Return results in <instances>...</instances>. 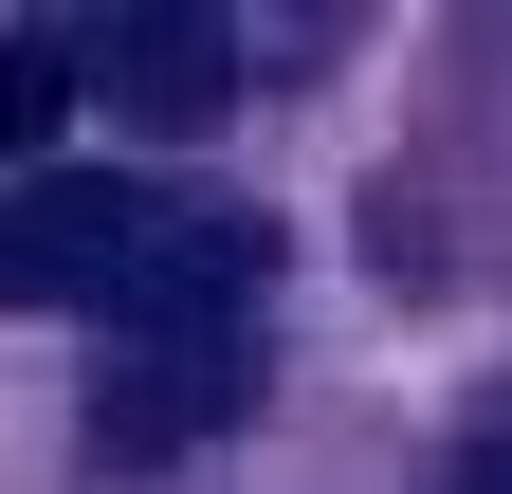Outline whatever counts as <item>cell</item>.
Here are the masks:
<instances>
[{
    "mask_svg": "<svg viewBox=\"0 0 512 494\" xmlns=\"http://www.w3.org/2000/svg\"><path fill=\"white\" fill-rule=\"evenodd\" d=\"M55 129H74V37L19 19V37H0V183H37V165H55Z\"/></svg>",
    "mask_w": 512,
    "mask_h": 494,
    "instance_id": "cell-4",
    "label": "cell"
},
{
    "mask_svg": "<svg viewBox=\"0 0 512 494\" xmlns=\"http://www.w3.org/2000/svg\"><path fill=\"white\" fill-rule=\"evenodd\" d=\"M275 275V220L183 202L128 165H37L0 183V312H110V330H238Z\"/></svg>",
    "mask_w": 512,
    "mask_h": 494,
    "instance_id": "cell-1",
    "label": "cell"
},
{
    "mask_svg": "<svg viewBox=\"0 0 512 494\" xmlns=\"http://www.w3.org/2000/svg\"><path fill=\"white\" fill-rule=\"evenodd\" d=\"M439 494H512V421H476V440H458V476H439Z\"/></svg>",
    "mask_w": 512,
    "mask_h": 494,
    "instance_id": "cell-5",
    "label": "cell"
},
{
    "mask_svg": "<svg viewBox=\"0 0 512 494\" xmlns=\"http://www.w3.org/2000/svg\"><path fill=\"white\" fill-rule=\"evenodd\" d=\"M55 37H74V92L147 110V129H202V110L238 92V37L183 19V0H147V19H55Z\"/></svg>",
    "mask_w": 512,
    "mask_h": 494,
    "instance_id": "cell-3",
    "label": "cell"
},
{
    "mask_svg": "<svg viewBox=\"0 0 512 494\" xmlns=\"http://www.w3.org/2000/svg\"><path fill=\"white\" fill-rule=\"evenodd\" d=\"M238 421V330H128L92 385V458H202Z\"/></svg>",
    "mask_w": 512,
    "mask_h": 494,
    "instance_id": "cell-2",
    "label": "cell"
}]
</instances>
